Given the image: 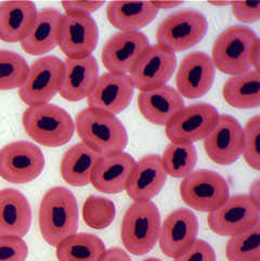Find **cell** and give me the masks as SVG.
Listing matches in <instances>:
<instances>
[{"label": "cell", "mask_w": 260, "mask_h": 261, "mask_svg": "<svg viewBox=\"0 0 260 261\" xmlns=\"http://www.w3.org/2000/svg\"><path fill=\"white\" fill-rule=\"evenodd\" d=\"M42 239L57 247L61 242L74 236L80 223L78 205L74 194L66 188L55 187L43 195L38 212Z\"/></svg>", "instance_id": "1"}, {"label": "cell", "mask_w": 260, "mask_h": 261, "mask_svg": "<svg viewBox=\"0 0 260 261\" xmlns=\"http://www.w3.org/2000/svg\"><path fill=\"white\" fill-rule=\"evenodd\" d=\"M74 124L83 143L101 156L126 149V128L115 115L87 108L76 115Z\"/></svg>", "instance_id": "2"}, {"label": "cell", "mask_w": 260, "mask_h": 261, "mask_svg": "<svg viewBox=\"0 0 260 261\" xmlns=\"http://www.w3.org/2000/svg\"><path fill=\"white\" fill-rule=\"evenodd\" d=\"M24 130L33 141L47 146H63L75 133V124L68 113L55 104L29 107L22 116Z\"/></svg>", "instance_id": "3"}, {"label": "cell", "mask_w": 260, "mask_h": 261, "mask_svg": "<svg viewBox=\"0 0 260 261\" xmlns=\"http://www.w3.org/2000/svg\"><path fill=\"white\" fill-rule=\"evenodd\" d=\"M161 225L160 211L153 202H134L121 221V242L130 254L145 255L159 241Z\"/></svg>", "instance_id": "4"}, {"label": "cell", "mask_w": 260, "mask_h": 261, "mask_svg": "<svg viewBox=\"0 0 260 261\" xmlns=\"http://www.w3.org/2000/svg\"><path fill=\"white\" fill-rule=\"evenodd\" d=\"M259 43L255 32L245 26H232L223 31L212 50L211 59L215 68L231 76L249 71L251 56Z\"/></svg>", "instance_id": "5"}, {"label": "cell", "mask_w": 260, "mask_h": 261, "mask_svg": "<svg viewBox=\"0 0 260 261\" xmlns=\"http://www.w3.org/2000/svg\"><path fill=\"white\" fill-rule=\"evenodd\" d=\"M63 73L64 62L58 57L46 56L36 60L19 88L20 99L29 107L49 103L60 91Z\"/></svg>", "instance_id": "6"}, {"label": "cell", "mask_w": 260, "mask_h": 261, "mask_svg": "<svg viewBox=\"0 0 260 261\" xmlns=\"http://www.w3.org/2000/svg\"><path fill=\"white\" fill-rule=\"evenodd\" d=\"M180 196L192 210L212 213L228 199L229 186L219 173L199 169L192 171L182 180Z\"/></svg>", "instance_id": "7"}, {"label": "cell", "mask_w": 260, "mask_h": 261, "mask_svg": "<svg viewBox=\"0 0 260 261\" xmlns=\"http://www.w3.org/2000/svg\"><path fill=\"white\" fill-rule=\"evenodd\" d=\"M206 17L194 10L178 11L167 16L156 32L158 45L173 54L196 46L206 35Z\"/></svg>", "instance_id": "8"}, {"label": "cell", "mask_w": 260, "mask_h": 261, "mask_svg": "<svg viewBox=\"0 0 260 261\" xmlns=\"http://www.w3.org/2000/svg\"><path fill=\"white\" fill-rule=\"evenodd\" d=\"M45 168V156L29 141H14L0 150V177L14 185H24L38 178Z\"/></svg>", "instance_id": "9"}, {"label": "cell", "mask_w": 260, "mask_h": 261, "mask_svg": "<svg viewBox=\"0 0 260 261\" xmlns=\"http://www.w3.org/2000/svg\"><path fill=\"white\" fill-rule=\"evenodd\" d=\"M177 66V57L160 45L149 46L129 71L134 88L149 91L166 86Z\"/></svg>", "instance_id": "10"}, {"label": "cell", "mask_w": 260, "mask_h": 261, "mask_svg": "<svg viewBox=\"0 0 260 261\" xmlns=\"http://www.w3.org/2000/svg\"><path fill=\"white\" fill-rule=\"evenodd\" d=\"M99 41L98 25L90 15L65 13L58 29V46L71 59L91 56Z\"/></svg>", "instance_id": "11"}, {"label": "cell", "mask_w": 260, "mask_h": 261, "mask_svg": "<svg viewBox=\"0 0 260 261\" xmlns=\"http://www.w3.org/2000/svg\"><path fill=\"white\" fill-rule=\"evenodd\" d=\"M218 117V111L211 104L185 107L167 123L166 136L173 143L193 144L210 135Z\"/></svg>", "instance_id": "12"}, {"label": "cell", "mask_w": 260, "mask_h": 261, "mask_svg": "<svg viewBox=\"0 0 260 261\" xmlns=\"http://www.w3.org/2000/svg\"><path fill=\"white\" fill-rule=\"evenodd\" d=\"M260 206L246 194L229 196L219 208L210 213V229L221 237H233L253 227L259 221Z\"/></svg>", "instance_id": "13"}, {"label": "cell", "mask_w": 260, "mask_h": 261, "mask_svg": "<svg viewBox=\"0 0 260 261\" xmlns=\"http://www.w3.org/2000/svg\"><path fill=\"white\" fill-rule=\"evenodd\" d=\"M134 93L135 88L128 75L108 72L99 76L87 103L90 109L117 115L128 108Z\"/></svg>", "instance_id": "14"}, {"label": "cell", "mask_w": 260, "mask_h": 261, "mask_svg": "<svg viewBox=\"0 0 260 261\" xmlns=\"http://www.w3.org/2000/svg\"><path fill=\"white\" fill-rule=\"evenodd\" d=\"M216 68L210 56L204 52H192L180 62L176 75L177 91L181 97L197 99L211 90Z\"/></svg>", "instance_id": "15"}, {"label": "cell", "mask_w": 260, "mask_h": 261, "mask_svg": "<svg viewBox=\"0 0 260 261\" xmlns=\"http://www.w3.org/2000/svg\"><path fill=\"white\" fill-rule=\"evenodd\" d=\"M243 128L239 121L230 115H219L218 120L205 139L206 155L215 164L231 165L241 156Z\"/></svg>", "instance_id": "16"}, {"label": "cell", "mask_w": 260, "mask_h": 261, "mask_svg": "<svg viewBox=\"0 0 260 261\" xmlns=\"http://www.w3.org/2000/svg\"><path fill=\"white\" fill-rule=\"evenodd\" d=\"M198 221L193 212L187 208L170 213L161 225L160 246L164 255L177 258L196 241Z\"/></svg>", "instance_id": "17"}, {"label": "cell", "mask_w": 260, "mask_h": 261, "mask_svg": "<svg viewBox=\"0 0 260 261\" xmlns=\"http://www.w3.org/2000/svg\"><path fill=\"white\" fill-rule=\"evenodd\" d=\"M149 46V39L140 31L117 33L104 45L102 63L111 73L127 75Z\"/></svg>", "instance_id": "18"}, {"label": "cell", "mask_w": 260, "mask_h": 261, "mask_svg": "<svg viewBox=\"0 0 260 261\" xmlns=\"http://www.w3.org/2000/svg\"><path fill=\"white\" fill-rule=\"evenodd\" d=\"M136 161L126 152L103 155L93 168L90 184L99 192L117 194L126 190Z\"/></svg>", "instance_id": "19"}, {"label": "cell", "mask_w": 260, "mask_h": 261, "mask_svg": "<svg viewBox=\"0 0 260 261\" xmlns=\"http://www.w3.org/2000/svg\"><path fill=\"white\" fill-rule=\"evenodd\" d=\"M166 180L161 156L151 154L136 162L125 191L134 202L151 201L161 192Z\"/></svg>", "instance_id": "20"}, {"label": "cell", "mask_w": 260, "mask_h": 261, "mask_svg": "<svg viewBox=\"0 0 260 261\" xmlns=\"http://www.w3.org/2000/svg\"><path fill=\"white\" fill-rule=\"evenodd\" d=\"M64 62V73L60 95L69 102H77L92 91L99 78V65L92 57L83 59L66 58Z\"/></svg>", "instance_id": "21"}, {"label": "cell", "mask_w": 260, "mask_h": 261, "mask_svg": "<svg viewBox=\"0 0 260 261\" xmlns=\"http://www.w3.org/2000/svg\"><path fill=\"white\" fill-rule=\"evenodd\" d=\"M32 224L29 199L15 189L0 191V237L23 239Z\"/></svg>", "instance_id": "22"}, {"label": "cell", "mask_w": 260, "mask_h": 261, "mask_svg": "<svg viewBox=\"0 0 260 261\" xmlns=\"http://www.w3.org/2000/svg\"><path fill=\"white\" fill-rule=\"evenodd\" d=\"M138 108L141 115L153 125L166 126L178 112L185 108L179 92L170 86L141 91L138 97Z\"/></svg>", "instance_id": "23"}, {"label": "cell", "mask_w": 260, "mask_h": 261, "mask_svg": "<svg viewBox=\"0 0 260 261\" xmlns=\"http://www.w3.org/2000/svg\"><path fill=\"white\" fill-rule=\"evenodd\" d=\"M37 8L32 2L0 4V40L21 42L36 20Z\"/></svg>", "instance_id": "24"}, {"label": "cell", "mask_w": 260, "mask_h": 261, "mask_svg": "<svg viewBox=\"0 0 260 261\" xmlns=\"http://www.w3.org/2000/svg\"><path fill=\"white\" fill-rule=\"evenodd\" d=\"M61 14L57 9L46 8L37 13L31 31L21 41L22 49L31 56L47 55L58 46Z\"/></svg>", "instance_id": "25"}, {"label": "cell", "mask_w": 260, "mask_h": 261, "mask_svg": "<svg viewBox=\"0 0 260 261\" xmlns=\"http://www.w3.org/2000/svg\"><path fill=\"white\" fill-rule=\"evenodd\" d=\"M158 13L151 2H112L107 8L109 22L120 32H139Z\"/></svg>", "instance_id": "26"}, {"label": "cell", "mask_w": 260, "mask_h": 261, "mask_svg": "<svg viewBox=\"0 0 260 261\" xmlns=\"http://www.w3.org/2000/svg\"><path fill=\"white\" fill-rule=\"evenodd\" d=\"M100 158L101 155L83 142L75 144L64 153L61 161V176L72 187L88 186L93 168Z\"/></svg>", "instance_id": "27"}, {"label": "cell", "mask_w": 260, "mask_h": 261, "mask_svg": "<svg viewBox=\"0 0 260 261\" xmlns=\"http://www.w3.org/2000/svg\"><path fill=\"white\" fill-rule=\"evenodd\" d=\"M223 99L229 106L240 109H255L260 104V74L250 68L249 71L231 76L222 89Z\"/></svg>", "instance_id": "28"}, {"label": "cell", "mask_w": 260, "mask_h": 261, "mask_svg": "<svg viewBox=\"0 0 260 261\" xmlns=\"http://www.w3.org/2000/svg\"><path fill=\"white\" fill-rule=\"evenodd\" d=\"M56 248L59 261H99L106 251L102 240L90 233H75Z\"/></svg>", "instance_id": "29"}, {"label": "cell", "mask_w": 260, "mask_h": 261, "mask_svg": "<svg viewBox=\"0 0 260 261\" xmlns=\"http://www.w3.org/2000/svg\"><path fill=\"white\" fill-rule=\"evenodd\" d=\"M167 176L186 178L193 171L197 162L196 147L190 143H169L161 158Z\"/></svg>", "instance_id": "30"}, {"label": "cell", "mask_w": 260, "mask_h": 261, "mask_svg": "<svg viewBox=\"0 0 260 261\" xmlns=\"http://www.w3.org/2000/svg\"><path fill=\"white\" fill-rule=\"evenodd\" d=\"M225 255L229 261H260V222L231 237Z\"/></svg>", "instance_id": "31"}, {"label": "cell", "mask_w": 260, "mask_h": 261, "mask_svg": "<svg viewBox=\"0 0 260 261\" xmlns=\"http://www.w3.org/2000/svg\"><path fill=\"white\" fill-rule=\"evenodd\" d=\"M26 60L13 51L0 50V91L20 88L29 73Z\"/></svg>", "instance_id": "32"}, {"label": "cell", "mask_w": 260, "mask_h": 261, "mask_svg": "<svg viewBox=\"0 0 260 261\" xmlns=\"http://www.w3.org/2000/svg\"><path fill=\"white\" fill-rule=\"evenodd\" d=\"M116 207L111 199L90 195L83 205V219L89 228L107 229L114 221Z\"/></svg>", "instance_id": "33"}, {"label": "cell", "mask_w": 260, "mask_h": 261, "mask_svg": "<svg viewBox=\"0 0 260 261\" xmlns=\"http://www.w3.org/2000/svg\"><path fill=\"white\" fill-rule=\"evenodd\" d=\"M259 138L260 116L256 115L247 121L245 128L243 129V141L241 151L243 159L245 160L248 166L255 170L260 169Z\"/></svg>", "instance_id": "34"}, {"label": "cell", "mask_w": 260, "mask_h": 261, "mask_svg": "<svg viewBox=\"0 0 260 261\" xmlns=\"http://www.w3.org/2000/svg\"><path fill=\"white\" fill-rule=\"evenodd\" d=\"M29 247L25 241L15 237H0V261H25Z\"/></svg>", "instance_id": "35"}, {"label": "cell", "mask_w": 260, "mask_h": 261, "mask_svg": "<svg viewBox=\"0 0 260 261\" xmlns=\"http://www.w3.org/2000/svg\"><path fill=\"white\" fill-rule=\"evenodd\" d=\"M175 261H216V254L208 243L196 240L184 254L175 258Z\"/></svg>", "instance_id": "36"}, {"label": "cell", "mask_w": 260, "mask_h": 261, "mask_svg": "<svg viewBox=\"0 0 260 261\" xmlns=\"http://www.w3.org/2000/svg\"><path fill=\"white\" fill-rule=\"evenodd\" d=\"M232 13L243 23H255L260 19L259 2H232Z\"/></svg>", "instance_id": "37"}, {"label": "cell", "mask_w": 260, "mask_h": 261, "mask_svg": "<svg viewBox=\"0 0 260 261\" xmlns=\"http://www.w3.org/2000/svg\"><path fill=\"white\" fill-rule=\"evenodd\" d=\"M104 5V2H62L65 13L90 15Z\"/></svg>", "instance_id": "38"}, {"label": "cell", "mask_w": 260, "mask_h": 261, "mask_svg": "<svg viewBox=\"0 0 260 261\" xmlns=\"http://www.w3.org/2000/svg\"><path fill=\"white\" fill-rule=\"evenodd\" d=\"M99 261H132L130 257L124 249L118 247H113L106 249Z\"/></svg>", "instance_id": "39"}, {"label": "cell", "mask_w": 260, "mask_h": 261, "mask_svg": "<svg viewBox=\"0 0 260 261\" xmlns=\"http://www.w3.org/2000/svg\"><path fill=\"white\" fill-rule=\"evenodd\" d=\"M255 204L260 206V181L255 180L249 187V193L247 195Z\"/></svg>", "instance_id": "40"}, {"label": "cell", "mask_w": 260, "mask_h": 261, "mask_svg": "<svg viewBox=\"0 0 260 261\" xmlns=\"http://www.w3.org/2000/svg\"><path fill=\"white\" fill-rule=\"evenodd\" d=\"M152 5L158 10H166V9H173L181 5V2H151Z\"/></svg>", "instance_id": "41"}, {"label": "cell", "mask_w": 260, "mask_h": 261, "mask_svg": "<svg viewBox=\"0 0 260 261\" xmlns=\"http://www.w3.org/2000/svg\"><path fill=\"white\" fill-rule=\"evenodd\" d=\"M210 4L214 6H231L232 2H210Z\"/></svg>", "instance_id": "42"}, {"label": "cell", "mask_w": 260, "mask_h": 261, "mask_svg": "<svg viewBox=\"0 0 260 261\" xmlns=\"http://www.w3.org/2000/svg\"><path fill=\"white\" fill-rule=\"evenodd\" d=\"M143 261H162V260L158 258H147V259H144Z\"/></svg>", "instance_id": "43"}]
</instances>
